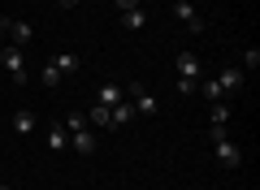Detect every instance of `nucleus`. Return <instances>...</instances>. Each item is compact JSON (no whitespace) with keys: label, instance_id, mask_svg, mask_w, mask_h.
Returning <instances> with one entry per match:
<instances>
[{"label":"nucleus","instance_id":"2eb2a0df","mask_svg":"<svg viewBox=\"0 0 260 190\" xmlns=\"http://www.w3.org/2000/svg\"><path fill=\"white\" fill-rule=\"evenodd\" d=\"M208 121H213V126H230V104L217 100L213 108H208Z\"/></svg>","mask_w":260,"mask_h":190},{"label":"nucleus","instance_id":"412c9836","mask_svg":"<svg viewBox=\"0 0 260 190\" xmlns=\"http://www.w3.org/2000/svg\"><path fill=\"white\" fill-rule=\"evenodd\" d=\"M113 5H117V13H126V9H143L139 0H113Z\"/></svg>","mask_w":260,"mask_h":190},{"label":"nucleus","instance_id":"b1692460","mask_svg":"<svg viewBox=\"0 0 260 190\" xmlns=\"http://www.w3.org/2000/svg\"><path fill=\"white\" fill-rule=\"evenodd\" d=\"M139 5H143V9H148V5H152V0H139Z\"/></svg>","mask_w":260,"mask_h":190},{"label":"nucleus","instance_id":"f03ea898","mask_svg":"<svg viewBox=\"0 0 260 190\" xmlns=\"http://www.w3.org/2000/svg\"><path fill=\"white\" fill-rule=\"evenodd\" d=\"M0 65H5V69H9V78L18 82H26V56H22V48H13V44H5L0 48Z\"/></svg>","mask_w":260,"mask_h":190},{"label":"nucleus","instance_id":"aec40b11","mask_svg":"<svg viewBox=\"0 0 260 190\" xmlns=\"http://www.w3.org/2000/svg\"><path fill=\"white\" fill-rule=\"evenodd\" d=\"M78 126H87V117L83 112H70V117H65V130H78Z\"/></svg>","mask_w":260,"mask_h":190},{"label":"nucleus","instance_id":"f3484780","mask_svg":"<svg viewBox=\"0 0 260 190\" xmlns=\"http://www.w3.org/2000/svg\"><path fill=\"white\" fill-rule=\"evenodd\" d=\"M61 82H65V78H61V69H56L52 61H44V87H61Z\"/></svg>","mask_w":260,"mask_h":190},{"label":"nucleus","instance_id":"dca6fc26","mask_svg":"<svg viewBox=\"0 0 260 190\" xmlns=\"http://www.w3.org/2000/svg\"><path fill=\"white\" fill-rule=\"evenodd\" d=\"M87 117V126H100V130H109V108H104V104H95L91 112H83Z\"/></svg>","mask_w":260,"mask_h":190},{"label":"nucleus","instance_id":"393cba45","mask_svg":"<svg viewBox=\"0 0 260 190\" xmlns=\"http://www.w3.org/2000/svg\"><path fill=\"white\" fill-rule=\"evenodd\" d=\"M0 190H13V186H0Z\"/></svg>","mask_w":260,"mask_h":190},{"label":"nucleus","instance_id":"0eeeda50","mask_svg":"<svg viewBox=\"0 0 260 190\" xmlns=\"http://www.w3.org/2000/svg\"><path fill=\"white\" fill-rule=\"evenodd\" d=\"M178 78H204V61L195 52H178Z\"/></svg>","mask_w":260,"mask_h":190},{"label":"nucleus","instance_id":"1a4fd4ad","mask_svg":"<svg viewBox=\"0 0 260 190\" xmlns=\"http://www.w3.org/2000/svg\"><path fill=\"white\" fill-rule=\"evenodd\" d=\"M130 121H135L130 100H121V104H113V108H109V130H113V126H130Z\"/></svg>","mask_w":260,"mask_h":190},{"label":"nucleus","instance_id":"a211bd4d","mask_svg":"<svg viewBox=\"0 0 260 190\" xmlns=\"http://www.w3.org/2000/svg\"><path fill=\"white\" fill-rule=\"evenodd\" d=\"M239 69H260V48H247V52H243Z\"/></svg>","mask_w":260,"mask_h":190},{"label":"nucleus","instance_id":"4be33fe9","mask_svg":"<svg viewBox=\"0 0 260 190\" xmlns=\"http://www.w3.org/2000/svg\"><path fill=\"white\" fill-rule=\"evenodd\" d=\"M5 44H9V39H5V22H0V48H5Z\"/></svg>","mask_w":260,"mask_h":190},{"label":"nucleus","instance_id":"5701e85b","mask_svg":"<svg viewBox=\"0 0 260 190\" xmlns=\"http://www.w3.org/2000/svg\"><path fill=\"white\" fill-rule=\"evenodd\" d=\"M61 5H65V9H74V5H78V0H61Z\"/></svg>","mask_w":260,"mask_h":190},{"label":"nucleus","instance_id":"6e6552de","mask_svg":"<svg viewBox=\"0 0 260 190\" xmlns=\"http://www.w3.org/2000/svg\"><path fill=\"white\" fill-rule=\"evenodd\" d=\"M217 87H221L225 95H234V91H243V69H239V65H230V69H221V73H217Z\"/></svg>","mask_w":260,"mask_h":190},{"label":"nucleus","instance_id":"f8f14e48","mask_svg":"<svg viewBox=\"0 0 260 190\" xmlns=\"http://www.w3.org/2000/svg\"><path fill=\"white\" fill-rule=\"evenodd\" d=\"M52 65L61 69V78H70V73H78V56H74V52H56V56H52Z\"/></svg>","mask_w":260,"mask_h":190},{"label":"nucleus","instance_id":"4468645a","mask_svg":"<svg viewBox=\"0 0 260 190\" xmlns=\"http://www.w3.org/2000/svg\"><path fill=\"white\" fill-rule=\"evenodd\" d=\"M143 22H148V9H126V13H121V26H126V30H139Z\"/></svg>","mask_w":260,"mask_h":190},{"label":"nucleus","instance_id":"9b49d317","mask_svg":"<svg viewBox=\"0 0 260 190\" xmlns=\"http://www.w3.org/2000/svg\"><path fill=\"white\" fill-rule=\"evenodd\" d=\"M48 147H52V151H65V147H70V130H65V121H61V126H48Z\"/></svg>","mask_w":260,"mask_h":190},{"label":"nucleus","instance_id":"20e7f679","mask_svg":"<svg viewBox=\"0 0 260 190\" xmlns=\"http://www.w3.org/2000/svg\"><path fill=\"white\" fill-rule=\"evenodd\" d=\"M174 18L182 22L191 35H200V30H204V18H200V9H195L191 0H178V5H174Z\"/></svg>","mask_w":260,"mask_h":190},{"label":"nucleus","instance_id":"6ab92c4d","mask_svg":"<svg viewBox=\"0 0 260 190\" xmlns=\"http://www.w3.org/2000/svg\"><path fill=\"white\" fill-rule=\"evenodd\" d=\"M200 91V78H178V95H195Z\"/></svg>","mask_w":260,"mask_h":190},{"label":"nucleus","instance_id":"423d86ee","mask_svg":"<svg viewBox=\"0 0 260 190\" xmlns=\"http://www.w3.org/2000/svg\"><path fill=\"white\" fill-rule=\"evenodd\" d=\"M30 35H35V26H30V22H5V39H9L13 48H26Z\"/></svg>","mask_w":260,"mask_h":190},{"label":"nucleus","instance_id":"7ed1b4c3","mask_svg":"<svg viewBox=\"0 0 260 190\" xmlns=\"http://www.w3.org/2000/svg\"><path fill=\"white\" fill-rule=\"evenodd\" d=\"M126 100H130V108H135V112H143V117H156V112H160L156 95H148V87H139V82H135V87L126 91Z\"/></svg>","mask_w":260,"mask_h":190},{"label":"nucleus","instance_id":"9d476101","mask_svg":"<svg viewBox=\"0 0 260 190\" xmlns=\"http://www.w3.org/2000/svg\"><path fill=\"white\" fill-rule=\"evenodd\" d=\"M35 126H39V117H35L30 108H18V112H13V134H30Z\"/></svg>","mask_w":260,"mask_h":190},{"label":"nucleus","instance_id":"f257e3e1","mask_svg":"<svg viewBox=\"0 0 260 190\" xmlns=\"http://www.w3.org/2000/svg\"><path fill=\"white\" fill-rule=\"evenodd\" d=\"M213 151H217V164H225V169H239L243 164V151L230 143V130L225 126H213Z\"/></svg>","mask_w":260,"mask_h":190},{"label":"nucleus","instance_id":"ddd939ff","mask_svg":"<svg viewBox=\"0 0 260 190\" xmlns=\"http://www.w3.org/2000/svg\"><path fill=\"white\" fill-rule=\"evenodd\" d=\"M126 100V91H117V87H100L95 91V104H104V108H113V104H121Z\"/></svg>","mask_w":260,"mask_h":190},{"label":"nucleus","instance_id":"39448f33","mask_svg":"<svg viewBox=\"0 0 260 190\" xmlns=\"http://www.w3.org/2000/svg\"><path fill=\"white\" fill-rule=\"evenodd\" d=\"M70 147H74L78 156H91L95 147H100V138H95L91 126H78V130H70Z\"/></svg>","mask_w":260,"mask_h":190}]
</instances>
